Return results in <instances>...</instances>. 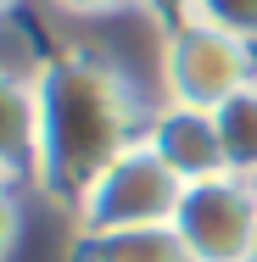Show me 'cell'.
<instances>
[{"label":"cell","instance_id":"ba28073f","mask_svg":"<svg viewBox=\"0 0 257 262\" xmlns=\"http://www.w3.org/2000/svg\"><path fill=\"white\" fill-rule=\"evenodd\" d=\"M212 123H218V140H224V162H229V173L257 184V84L235 90L229 101L212 112Z\"/></svg>","mask_w":257,"mask_h":262},{"label":"cell","instance_id":"8fae6325","mask_svg":"<svg viewBox=\"0 0 257 262\" xmlns=\"http://www.w3.org/2000/svg\"><path fill=\"white\" fill-rule=\"evenodd\" d=\"M17 234H23V207H17V195H0V262L11 257Z\"/></svg>","mask_w":257,"mask_h":262},{"label":"cell","instance_id":"5b68a950","mask_svg":"<svg viewBox=\"0 0 257 262\" xmlns=\"http://www.w3.org/2000/svg\"><path fill=\"white\" fill-rule=\"evenodd\" d=\"M146 145L162 157V167L179 184H202V179L229 173L218 123H212V112H196V106H168L162 101V112L146 117Z\"/></svg>","mask_w":257,"mask_h":262},{"label":"cell","instance_id":"277c9868","mask_svg":"<svg viewBox=\"0 0 257 262\" xmlns=\"http://www.w3.org/2000/svg\"><path fill=\"white\" fill-rule=\"evenodd\" d=\"M173 234L185 240V251L196 262H252L257 184L252 179H235V173L185 184L179 212H173Z\"/></svg>","mask_w":257,"mask_h":262},{"label":"cell","instance_id":"9c48e42d","mask_svg":"<svg viewBox=\"0 0 257 262\" xmlns=\"http://www.w3.org/2000/svg\"><path fill=\"white\" fill-rule=\"evenodd\" d=\"M196 23H212V28L257 45V0H196Z\"/></svg>","mask_w":257,"mask_h":262},{"label":"cell","instance_id":"8992f818","mask_svg":"<svg viewBox=\"0 0 257 262\" xmlns=\"http://www.w3.org/2000/svg\"><path fill=\"white\" fill-rule=\"evenodd\" d=\"M73 262H196L185 251V240L173 234V223L151 229H106V234H78Z\"/></svg>","mask_w":257,"mask_h":262},{"label":"cell","instance_id":"3957f363","mask_svg":"<svg viewBox=\"0 0 257 262\" xmlns=\"http://www.w3.org/2000/svg\"><path fill=\"white\" fill-rule=\"evenodd\" d=\"M185 184L162 167L151 145H129L123 157L106 167L101 179L73 201L78 234H106V229H151V223H173Z\"/></svg>","mask_w":257,"mask_h":262},{"label":"cell","instance_id":"7c38bea8","mask_svg":"<svg viewBox=\"0 0 257 262\" xmlns=\"http://www.w3.org/2000/svg\"><path fill=\"white\" fill-rule=\"evenodd\" d=\"M62 11H78V17H101V11H117V6H129V0H56Z\"/></svg>","mask_w":257,"mask_h":262},{"label":"cell","instance_id":"4fadbf2b","mask_svg":"<svg viewBox=\"0 0 257 262\" xmlns=\"http://www.w3.org/2000/svg\"><path fill=\"white\" fill-rule=\"evenodd\" d=\"M11 184H17V167H6V162H0V195H11Z\"/></svg>","mask_w":257,"mask_h":262},{"label":"cell","instance_id":"7a4b0ae2","mask_svg":"<svg viewBox=\"0 0 257 262\" xmlns=\"http://www.w3.org/2000/svg\"><path fill=\"white\" fill-rule=\"evenodd\" d=\"M162 95L168 106H196V112H218L235 90L257 84V45L212 28V23H179L162 34Z\"/></svg>","mask_w":257,"mask_h":262},{"label":"cell","instance_id":"6da1fadb","mask_svg":"<svg viewBox=\"0 0 257 262\" xmlns=\"http://www.w3.org/2000/svg\"><path fill=\"white\" fill-rule=\"evenodd\" d=\"M39 101V145H34V184L51 201H78L129 145L146 140L140 95L90 51H62L34 73Z\"/></svg>","mask_w":257,"mask_h":262},{"label":"cell","instance_id":"5bb4252c","mask_svg":"<svg viewBox=\"0 0 257 262\" xmlns=\"http://www.w3.org/2000/svg\"><path fill=\"white\" fill-rule=\"evenodd\" d=\"M11 6H17V0H0V17H6V11H11Z\"/></svg>","mask_w":257,"mask_h":262},{"label":"cell","instance_id":"9a60e30c","mask_svg":"<svg viewBox=\"0 0 257 262\" xmlns=\"http://www.w3.org/2000/svg\"><path fill=\"white\" fill-rule=\"evenodd\" d=\"M252 262H257V240H252Z\"/></svg>","mask_w":257,"mask_h":262},{"label":"cell","instance_id":"52a82bcc","mask_svg":"<svg viewBox=\"0 0 257 262\" xmlns=\"http://www.w3.org/2000/svg\"><path fill=\"white\" fill-rule=\"evenodd\" d=\"M34 145H39V101H34V78L0 67V162L17 167V173H23V167L34 173Z\"/></svg>","mask_w":257,"mask_h":262},{"label":"cell","instance_id":"30bf717a","mask_svg":"<svg viewBox=\"0 0 257 262\" xmlns=\"http://www.w3.org/2000/svg\"><path fill=\"white\" fill-rule=\"evenodd\" d=\"M146 17H156L162 28H179V23H190L196 17V0H134Z\"/></svg>","mask_w":257,"mask_h":262}]
</instances>
